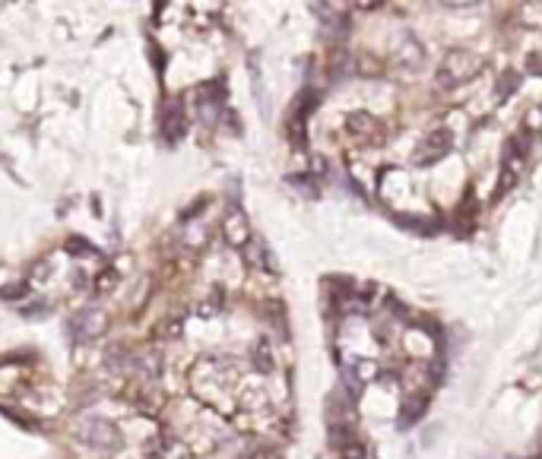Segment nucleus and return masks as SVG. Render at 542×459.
Here are the masks:
<instances>
[{"label": "nucleus", "mask_w": 542, "mask_h": 459, "mask_svg": "<svg viewBox=\"0 0 542 459\" xmlns=\"http://www.w3.org/2000/svg\"><path fill=\"white\" fill-rule=\"evenodd\" d=\"M108 330V317L102 311H80L77 317L70 320V336L77 342H89V339H99Z\"/></svg>", "instance_id": "4"}, {"label": "nucleus", "mask_w": 542, "mask_h": 459, "mask_svg": "<svg viewBox=\"0 0 542 459\" xmlns=\"http://www.w3.org/2000/svg\"><path fill=\"white\" fill-rule=\"evenodd\" d=\"M225 238H229L232 244H248L251 231H248V222H244L241 212H229V216H225Z\"/></svg>", "instance_id": "7"}, {"label": "nucleus", "mask_w": 542, "mask_h": 459, "mask_svg": "<svg viewBox=\"0 0 542 459\" xmlns=\"http://www.w3.org/2000/svg\"><path fill=\"white\" fill-rule=\"evenodd\" d=\"M181 134H184V115H181V108L175 105V108H168V115H165V136L168 140H178Z\"/></svg>", "instance_id": "8"}, {"label": "nucleus", "mask_w": 542, "mask_h": 459, "mask_svg": "<svg viewBox=\"0 0 542 459\" xmlns=\"http://www.w3.org/2000/svg\"><path fill=\"white\" fill-rule=\"evenodd\" d=\"M67 250H70V254H92V247H89V244H83L80 238H73V241L67 244Z\"/></svg>", "instance_id": "11"}, {"label": "nucleus", "mask_w": 542, "mask_h": 459, "mask_svg": "<svg viewBox=\"0 0 542 459\" xmlns=\"http://www.w3.org/2000/svg\"><path fill=\"white\" fill-rule=\"evenodd\" d=\"M482 73V60L476 54H466V51H450L438 67V83L444 89H453V86L466 83V79L479 77Z\"/></svg>", "instance_id": "1"}, {"label": "nucleus", "mask_w": 542, "mask_h": 459, "mask_svg": "<svg viewBox=\"0 0 542 459\" xmlns=\"http://www.w3.org/2000/svg\"><path fill=\"white\" fill-rule=\"evenodd\" d=\"M393 60L400 67H406V70H422V64H425V48H422L415 39H409V35H406V39L400 41V48H396Z\"/></svg>", "instance_id": "6"}, {"label": "nucleus", "mask_w": 542, "mask_h": 459, "mask_svg": "<svg viewBox=\"0 0 542 459\" xmlns=\"http://www.w3.org/2000/svg\"><path fill=\"white\" fill-rule=\"evenodd\" d=\"M80 440L83 444H89V446H96V450H115L118 446V427L111 425V421H105V418H83L80 421Z\"/></svg>", "instance_id": "2"}, {"label": "nucleus", "mask_w": 542, "mask_h": 459, "mask_svg": "<svg viewBox=\"0 0 542 459\" xmlns=\"http://www.w3.org/2000/svg\"><path fill=\"white\" fill-rule=\"evenodd\" d=\"M450 146H453V140H450V134H447V130H431V134H428L425 140L415 146L412 162H415V165H434V162H441L447 153H450Z\"/></svg>", "instance_id": "3"}, {"label": "nucleus", "mask_w": 542, "mask_h": 459, "mask_svg": "<svg viewBox=\"0 0 542 459\" xmlns=\"http://www.w3.org/2000/svg\"><path fill=\"white\" fill-rule=\"evenodd\" d=\"M254 358H257V368H260V370H270V368H273V355H270V345H267V342H257Z\"/></svg>", "instance_id": "9"}, {"label": "nucleus", "mask_w": 542, "mask_h": 459, "mask_svg": "<svg viewBox=\"0 0 542 459\" xmlns=\"http://www.w3.org/2000/svg\"><path fill=\"white\" fill-rule=\"evenodd\" d=\"M339 456L343 459H365V446L358 440H349V444L339 446Z\"/></svg>", "instance_id": "10"}, {"label": "nucleus", "mask_w": 542, "mask_h": 459, "mask_svg": "<svg viewBox=\"0 0 542 459\" xmlns=\"http://www.w3.org/2000/svg\"><path fill=\"white\" fill-rule=\"evenodd\" d=\"M346 127H349V134L355 136V140L381 143V136H384V124L377 121V117H371L368 111H352V115L346 117Z\"/></svg>", "instance_id": "5"}]
</instances>
